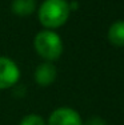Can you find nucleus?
<instances>
[{"instance_id":"obj_1","label":"nucleus","mask_w":124,"mask_h":125,"mask_svg":"<svg viewBox=\"0 0 124 125\" xmlns=\"http://www.w3.org/2000/svg\"><path fill=\"white\" fill-rule=\"evenodd\" d=\"M71 15L67 0H43L37 8V19L45 29H57L68 21Z\"/></svg>"},{"instance_id":"obj_2","label":"nucleus","mask_w":124,"mask_h":125,"mask_svg":"<svg viewBox=\"0 0 124 125\" xmlns=\"http://www.w3.org/2000/svg\"><path fill=\"white\" fill-rule=\"evenodd\" d=\"M34 49L44 61L57 60L64 51V44L60 35L54 29H41L34 37Z\"/></svg>"},{"instance_id":"obj_3","label":"nucleus","mask_w":124,"mask_h":125,"mask_svg":"<svg viewBox=\"0 0 124 125\" xmlns=\"http://www.w3.org/2000/svg\"><path fill=\"white\" fill-rule=\"evenodd\" d=\"M20 68L16 61L7 56H0V91L12 88L20 80Z\"/></svg>"},{"instance_id":"obj_4","label":"nucleus","mask_w":124,"mask_h":125,"mask_svg":"<svg viewBox=\"0 0 124 125\" xmlns=\"http://www.w3.org/2000/svg\"><path fill=\"white\" fill-rule=\"evenodd\" d=\"M47 125H83L81 116L69 106H60L51 112Z\"/></svg>"},{"instance_id":"obj_5","label":"nucleus","mask_w":124,"mask_h":125,"mask_svg":"<svg viewBox=\"0 0 124 125\" xmlns=\"http://www.w3.org/2000/svg\"><path fill=\"white\" fill-rule=\"evenodd\" d=\"M57 77V68L52 61H43L36 67L34 72V79L39 87H49L55 83Z\"/></svg>"},{"instance_id":"obj_6","label":"nucleus","mask_w":124,"mask_h":125,"mask_svg":"<svg viewBox=\"0 0 124 125\" xmlns=\"http://www.w3.org/2000/svg\"><path fill=\"white\" fill-rule=\"evenodd\" d=\"M36 10H37L36 0H12V3H11L12 13L20 17L29 16Z\"/></svg>"},{"instance_id":"obj_7","label":"nucleus","mask_w":124,"mask_h":125,"mask_svg":"<svg viewBox=\"0 0 124 125\" xmlns=\"http://www.w3.org/2000/svg\"><path fill=\"white\" fill-rule=\"evenodd\" d=\"M108 40L115 47H124V20L112 23L108 29Z\"/></svg>"},{"instance_id":"obj_8","label":"nucleus","mask_w":124,"mask_h":125,"mask_svg":"<svg viewBox=\"0 0 124 125\" xmlns=\"http://www.w3.org/2000/svg\"><path fill=\"white\" fill-rule=\"evenodd\" d=\"M19 125H47V123L40 115L29 113V115L24 116V117L22 118V121L19 123Z\"/></svg>"},{"instance_id":"obj_9","label":"nucleus","mask_w":124,"mask_h":125,"mask_svg":"<svg viewBox=\"0 0 124 125\" xmlns=\"http://www.w3.org/2000/svg\"><path fill=\"white\" fill-rule=\"evenodd\" d=\"M83 125H107V123L101 117H99V116H92V117H90Z\"/></svg>"}]
</instances>
